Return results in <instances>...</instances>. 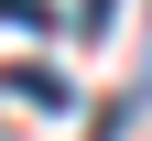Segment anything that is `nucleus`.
<instances>
[{
  "mask_svg": "<svg viewBox=\"0 0 152 141\" xmlns=\"http://www.w3.org/2000/svg\"><path fill=\"white\" fill-rule=\"evenodd\" d=\"M109 11H120V0H76V33H109Z\"/></svg>",
  "mask_w": 152,
  "mask_h": 141,
  "instance_id": "3",
  "label": "nucleus"
},
{
  "mask_svg": "<svg viewBox=\"0 0 152 141\" xmlns=\"http://www.w3.org/2000/svg\"><path fill=\"white\" fill-rule=\"evenodd\" d=\"M0 87L22 98V109H65V98H76V87H65V76H54V65H44V54H22V65H0Z\"/></svg>",
  "mask_w": 152,
  "mask_h": 141,
  "instance_id": "1",
  "label": "nucleus"
},
{
  "mask_svg": "<svg viewBox=\"0 0 152 141\" xmlns=\"http://www.w3.org/2000/svg\"><path fill=\"white\" fill-rule=\"evenodd\" d=\"M0 22H22V33H44V22H54V0H0Z\"/></svg>",
  "mask_w": 152,
  "mask_h": 141,
  "instance_id": "2",
  "label": "nucleus"
}]
</instances>
